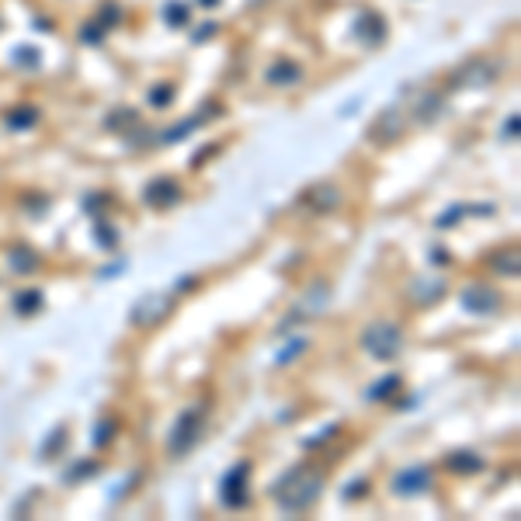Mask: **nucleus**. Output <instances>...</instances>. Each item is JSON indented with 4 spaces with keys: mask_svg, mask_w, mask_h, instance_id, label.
<instances>
[{
    "mask_svg": "<svg viewBox=\"0 0 521 521\" xmlns=\"http://www.w3.org/2000/svg\"><path fill=\"white\" fill-rule=\"evenodd\" d=\"M320 490H324V473H320V469H313V465H292L289 473L275 483L271 497L278 500V507L299 514V511H306V507L317 504Z\"/></svg>",
    "mask_w": 521,
    "mask_h": 521,
    "instance_id": "nucleus-1",
    "label": "nucleus"
},
{
    "mask_svg": "<svg viewBox=\"0 0 521 521\" xmlns=\"http://www.w3.org/2000/svg\"><path fill=\"white\" fill-rule=\"evenodd\" d=\"M361 348L372 358H379V361H393L403 351V330L396 324H389V320H379V324H372L361 334Z\"/></svg>",
    "mask_w": 521,
    "mask_h": 521,
    "instance_id": "nucleus-2",
    "label": "nucleus"
},
{
    "mask_svg": "<svg viewBox=\"0 0 521 521\" xmlns=\"http://www.w3.org/2000/svg\"><path fill=\"white\" fill-rule=\"evenodd\" d=\"M202 428H205V407H202V403H195V407H188V410L178 417V421H174V431H171V452H174V455H188V452L198 445Z\"/></svg>",
    "mask_w": 521,
    "mask_h": 521,
    "instance_id": "nucleus-3",
    "label": "nucleus"
},
{
    "mask_svg": "<svg viewBox=\"0 0 521 521\" xmlns=\"http://www.w3.org/2000/svg\"><path fill=\"white\" fill-rule=\"evenodd\" d=\"M327 292H330V285H327V282H317L313 289H306V299L299 302V309L292 313L289 320H282V327H278V330L285 334V330L299 327V320H302V317H317V313H324V306H327V299H330Z\"/></svg>",
    "mask_w": 521,
    "mask_h": 521,
    "instance_id": "nucleus-4",
    "label": "nucleus"
},
{
    "mask_svg": "<svg viewBox=\"0 0 521 521\" xmlns=\"http://www.w3.org/2000/svg\"><path fill=\"white\" fill-rule=\"evenodd\" d=\"M431 469L428 465H407V469H400V473L393 476V494H400V497H417V494H424L428 487H431Z\"/></svg>",
    "mask_w": 521,
    "mask_h": 521,
    "instance_id": "nucleus-5",
    "label": "nucleus"
},
{
    "mask_svg": "<svg viewBox=\"0 0 521 521\" xmlns=\"http://www.w3.org/2000/svg\"><path fill=\"white\" fill-rule=\"evenodd\" d=\"M247 476H250V462H237L223 476V504L226 507H243L247 504Z\"/></svg>",
    "mask_w": 521,
    "mask_h": 521,
    "instance_id": "nucleus-6",
    "label": "nucleus"
},
{
    "mask_svg": "<svg viewBox=\"0 0 521 521\" xmlns=\"http://www.w3.org/2000/svg\"><path fill=\"white\" fill-rule=\"evenodd\" d=\"M167 309H171V295H160V292H153L146 299H139L132 306V324L139 327H153V324H160L167 317Z\"/></svg>",
    "mask_w": 521,
    "mask_h": 521,
    "instance_id": "nucleus-7",
    "label": "nucleus"
},
{
    "mask_svg": "<svg viewBox=\"0 0 521 521\" xmlns=\"http://www.w3.org/2000/svg\"><path fill=\"white\" fill-rule=\"evenodd\" d=\"M462 306L469 313H480V317H490V313L500 309V295L487 285H465L462 289Z\"/></svg>",
    "mask_w": 521,
    "mask_h": 521,
    "instance_id": "nucleus-8",
    "label": "nucleus"
},
{
    "mask_svg": "<svg viewBox=\"0 0 521 521\" xmlns=\"http://www.w3.org/2000/svg\"><path fill=\"white\" fill-rule=\"evenodd\" d=\"M178 198H181V188H178L174 178H156V181H149L146 191H143V202L153 205V208H167V205H174Z\"/></svg>",
    "mask_w": 521,
    "mask_h": 521,
    "instance_id": "nucleus-9",
    "label": "nucleus"
},
{
    "mask_svg": "<svg viewBox=\"0 0 521 521\" xmlns=\"http://www.w3.org/2000/svg\"><path fill=\"white\" fill-rule=\"evenodd\" d=\"M8 265H11V271H18V275H32V271L38 268V254H35L32 247H25V243H14V247L8 250Z\"/></svg>",
    "mask_w": 521,
    "mask_h": 521,
    "instance_id": "nucleus-10",
    "label": "nucleus"
},
{
    "mask_svg": "<svg viewBox=\"0 0 521 521\" xmlns=\"http://www.w3.org/2000/svg\"><path fill=\"white\" fill-rule=\"evenodd\" d=\"M445 465L452 469V473L469 476V473H480V469H483V455H476V452H452L445 459Z\"/></svg>",
    "mask_w": 521,
    "mask_h": 521,
    "instance_id": "nucleus-11",
    "label": "nucleus"
},
{
    "mask_svg": "<svg viewBox=\"0 0 521 521\" xmlns=\"http://www.w3.org/2000/svg\"><path fill=\"white\" fill-rule=\"evenodd\" d=\"M306 198H309V205L317 208V213H330V208L341 202V195H337V188H334V184H317Z\"/></svg>",
    "mask_w": 521,
    "mask_h": 521,
    "instance_id": "nucleus-12",
    "label": "nucleus"
},
{
    "mask_svg": "<svg viewBox=\"0 0 521 521\" xmlns=\"http://www.w3.org/2000/svg\"><path fill=\"white\" fill-rule=\"evenodd\" d=\"M410 295H413V302H435L438 295H445V282H438V278H421V282L410 285Z\"/></svg>",
    "mask_w": 521,
    "mask_h": 521,
    "instance_id": "nucleus-13",
    "label": "nucleus"
},
{
    "mask_svg": "<svg viewBox=\"0 0 521 521\" xmlns=\"http://www.w3.org/2000/svg\"><path fill=\"white\" fill-rule=\"evenodd\" d=\"M42 309V292L38 289H25L14 295V313H21V317H32V313Z\"/></svg>",
    "mask_w": 521,
    "mask_h": 521,
    "instance_id": "nucleus-14",
    "label": "nucleus"
},
{
    "mask_svg": "<svg viewBox=\"0 0 521 521\" xmlns=\"http://www.w3.org/2000/svg\"><path fill=\"white\" fill-rule=\"evenodd\" d=\"M490 265H494V271H500V275H518V250L511 247V250L494 254V257H490Z\"/></svg>",
    "mask_w": 521,
    "mask_h": 521,
    "instance_id": "nucleus-15",
    "label": "nucleus"
},
{
    "mask_svg": "<svg viewBox=\"0 0 521 521\" xmlns=\"http://www.w3.org/2000/svg\"><path fill=\"white\" fill-rule=\"evenodd\" d=\"M393 389H400V376H383V383H376L372 389H365V400H383Z\"/></svg>",
    "mask_w": 521,
    "mask_h": 521,
    "instance_id": "nucleus-16",
    "label": "nucleus"
},
{
    "mask_svg": "<svg viewBox=\"0 0 521 521\" xmlns=\"http://www.w3.org/2000/svg\"><path fill=\"white\" fill-rule=\"evenodd\" d=\"M60 448H66V428H56V431H52V435H49V441L42 445V452H38V455H42V459H52Z\"/></svg>",
    "mask_w": 521,
    "mask_h": 521,
    "instance_id": "nucleus-17",
    "label": "nucleus"
},
{
    "mask_svg": "<svg viewBox=\"0 0 521 521\" xmlns=\"http://www.w3.org/2000/svg\"><path fill=\"white\" fill-rule=\"evenodd\" d=\"M94 473H97V462H87V459H84L80 465H73L70 473H66V480H84V476H94Z\"/></svg>",
    "mask_w": 521,
    "mask_h": 521,
    "instance_id": "nucleus-18",
    "label": "nucleus"
},
{
    "mask_svg": "<svg viewBox=\"0 0 521 521\" xmlns=\"http://www.w3.org/2000/svg\"><path fill=\"white\" fill-rule=\"evenodd\" d=\"M97 237H101V247H115L119 243V233L108 223H101V219H97Z\"/></svg>",
    "mask_w": 521,
    "mask_h": 521,
    "instance_id": "nucleus-19",
    "label": "nucleus"
},
{
    "mask_svg": "<svg viewBox=\"0 0 521 521\" xmlns=\"http://www.w3.org/2000/svg\"><path fill=\"white\" fill-rule=\"evenodd\" d=\"M112 431H115L112 421H101V424H97V435H94V445H108V441H112Z\"/></svg>",
    "mask_w": 521,
    "mask_h": 521,
    "instance_id": "nucleus-20",
    "label": "nucleus"
},
{
    "mask_svg": "<svg viewBox=\"0 0 521 521\" xmlns=\"http://www.w3.org/2000/svg\"><path fill=\"white\" fill-rule=\"evenodd\" d=\"M32 119H35V112H32V108H21V112H14V115H11L8 122H11L14 129H25V125H28Z\"/></svg>",
    "mask_w": 521,
    "mask_h": 521,
    "instance_id": "nucleus-21",
    "label": "nucleus"
},
{
    "mask_svg": "<svg viewBox=\"0 0 521 521\" xmlns=\"http://www.w3.org/2000/svg\"><path fill=\"white\" fill-rule=\"evenodd\" d=\"M302 348H306V341H295V344H289V348H285V351L278 354V361H282V365H285V361H292V358H295V354L302 351Z\"/></svg>",
    "mask_w": 521,
    "mask_h": 521,
    "instance_id": "nucleus-22",
    "label": "nucleus"
},
{
    "mask_svg": "<svg viewBox=\"0 0 521 521\" xmlns=\"http://www.w3.org/2000/svg\"><path fill=\"white\" fill-rule=\"evenodd\" d=\"M334 431H337V424H327V428H324V431H320L317 438H306V448H313V445H320V441H327V438H330Z\"/></svg>",
    "mask_w": 521,
    "mask_h": 521,
    "instance_id": "nucleus-23",
    "label": "nucleus"
},
{
    "mask_svg": "<svg viewBox=\"0 0 521 521\" xmlns=\"http://www.w3.org/2000/svg\"><path fill=\"white\" fill-rule=\"evenodd\" d=\"M452 216H438V226H452V223H459V216H462V208L455 205V208H448Z\"/></svg>",
    "mask_w": 521,
    "mask_h": 521,
    "instance_id": "nucleus-24",
    "label": "nucleus"
},
{
    "mask_svg": "<svg viewBox=\"0 0 521 521\" xmlns=\"http://www.w3.org/2000/svg\"><path fill=\"white\" fill-rule=\"evenodd\" d=\"M361 494H365V480H354V483L348 487V500H358Z\"/></svg>",
    "mask_w": 521,
    "mask_h": 521,
    "instance_id": "nucleus-25",
    "label": "nucleus"
},
{
    "mask_svg": "<svg viewBox=\"0 0 521 521\" xmlns=\"http://www.w3.org/2000/svg\"><path fill=\"white\" fill-rule=\"evenodd\" d=\"M167 14H171V18H167L171 25H184V8H171Z\"/></svg>",
    "mask_w": 521,
    "mask_h": 521,
    "instance_id": "nucleus-26",
    "label": "nucleus"
}]
</instances>
